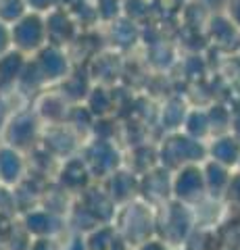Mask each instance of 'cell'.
Returning a JSON list of instances; mask_svg holds the SVG:
<instances>
[{
	"label": "cell",
	"mask_w": 240,
	"mask_h": 250,
	"mask_svg": "<svg viewBox=\"0 0 240 250\" xmlns=\"http://www.w3.org/2000/svg\"><path fill=\"white\" fill-rule=\"evenodd\" d=\"M9 106H6V96H2L0 94V129H2V125L6 123V119H9Z\"/></svg>",
	"instance_id": "cell-30"
},
{
	"label": "cell",
	"mask_w": 240,
	"mask_h": 250,
	"mask_svg": "<svg viewBox=\"0 0 240 250\" xmlns=\"http://www.w3.org/2000/svg\"><path fill=\"white\" fill-rule=\"evenodd\" d=\"M25 4H27V11L46 15V13H50L52 9H57L59 0H25Z\"/></svg>",
	"instance_id": "cell-25"
},
{
	"label": "cell",
	"mask_w": 240,
	"mask_h": 250,
	"mask_svg": "<svg viewBox=\"0 0 240 250\" xmlns=\"http://www.w3.org/2000/svg\"><path fill=\"white\" fill-rule=\"evenodd\" d=\"M172 198L188 207H196L207 198L205 177L200 165H184L172 175Z\"/></svg>",
	"instance_id": "cell-7"
},
{
	"label": "cell",
	"mask_w": 240,
	"mask_h": 250,
	"mask_svg": "<svg viewBox=\"0 0 240 250\" xmlns=\"http://www.w3.org/2000/svg\"><path fill=\"white\" fill-rule=\"evenodd\" d=\"M105 192L115 202V207H121L126 202L138 198V190H140V177L131 173L130 169H117L113 175L105 179Z\"/></svg>",
	"instance_id": "cell-15"
},
{
	"label": "cell",
	"mask_w": 240,
	"mask_h": 250,
	"mask_svg": "<svg viewBox=\"0 0 240 250\" xmlns=\"http://www.w3.org/2000/svg\"><path fill=\"white\" fill-rule=\"evenodd\" d=\"M19 221L32 238H59L65 229L67 219L44 208L42 205H36L34 208H27Z\"/></svg>",
	"instance_id": "cell-9"
},
{
	"label": "cell",
	"mask_w": 240,
	"mask_h": 250,
	"mask_svg": "<svg viewBox=\"0 0 240 250\" xmlns=\"http://www.w3.org/2000/svg\"><path fill=\"white\" fill-rule=\"evenodd\" d=\"M207 159L219 163L223 167H236L240 161V138L232 134H219L207 146Z\"/></svg>",
	"instance_id": "cell-18"
},
{
	"label": "cell",
	"mask_w": 240,
	"mask_h": 250,
	"mask_svg": "<svg viewBox=\"0 0 240 250\" xmlns=\"http://www.w3.org/2000/svg\"><path fill=\"white\" fill-rule=\"evenodd\" d=\"M161 115H163V127L175 129V127H180V125H184V119H186V115H188V111H186V104L180 103V100H169L163 106Z\"/></svg>",
	"instance_id": "cell-22"
},
{
	"label": "cell",
	"mask_w": 240,
	"mask_h": 250,
	"mask_svg": "<svg viewBox=\"0 0 240 250\" xmlns=\"http://www.w3.org/2000/svg\"><path fill=\"white\" fill-rule=\"evenodd\" d=\"M80 156L86 163L92 179H107L117 169H121V154L111 140L94 138L84 148H80Z\"/></svg>",
	"instance_id": "cell-5"
},
{
	"label": "cell",
	"mask_w": 240,
	"mask_h": 250,
	"mask_svg": "<svg viewBox=\"0 0 240 250\" xmlns=\"http://www.w3.org/2000/svg\"><path fill=\"white\" fill-rule=\"evenodd\" d=\"M44 125L32 108H19L9 115V119L0 129V140L4 146H11L19 152H29L40 144Z\"/></svg>",
	"instance_id": "cell-3"
},
{
	"label": "cell",
	"mask_w": 240,
	"mask_h": 250,
	"mask_svg": "<svg viewBox=\"0 0 240 250\" xmlns=\"http://www.w3.org/2000/svg\"><path fill=\"white\" fill-rule=\"evenodd\" d=\"M200 169H203V177H205V188H207V198L219 200L226 196L228 184L232 179V171L228 167L219 165L211 159H205L200 163Z\"/></svg>",
	"instance_id": "cell-19"
},
{
	"label": "cell",
	"mask_w": 240,
	"mask_h": 250,
	"mask_svg": "<svg viewBox=\"0 0 240 250\" xmlns=\"http://www.w3.org/2000/svg\"><path fill=\"white\" fill-rule=\"evenodd\" d=\"M25 62L27 57L15 48L0 57V94L2 96L17 92V83L21 80L23 69H25Z\"/></svg>",
	"instance_id": "cell-17"
},
{
	"label": "cell",
	"mask_w": 240,
	"mask_h": 250,
	"mask_svg": "<svg viewBox=\"0 0 240 250\" xmlns=\"http://www.w3.org/2000/svg\"><path fill=\"white\" fill-rule=\"evenodd\" d=\"M27 159L25 154L11 146L0 144V186L15 190L27 177Z\"/></svg>",
	"instance_id": "cell-13"
},
{
	"label": "cell",
	"mask_w": 240,
	"mask_h": 250,
	"mask_svg": "<svg viewBox=\"0 0 240 250\" xmlns=\"http://www.w3.org/2000/svg\"><path fill=\"white\" fill-rule=\"evenodd\" d=\"M27 250H61L59 238H34Z\"/></svg>",
	"instance_id": "cell-26"
},
{
	"label": "cell",
	"mask_w": 240,
	"mask_h": 250,
	"mask_svg": "<svg viewBox=\"0 0 240 250\" xmlns=\"http://www.w3.org/2000/svg\"><path fill=\"white\" fill-rule=\"evenodd\" d=\"M13 50V42H11V27L6 23L0 21V57Z\"/></svg>",
	"instance_id": "cell-28"
},
{
	"label": "cell",
	"mask_w": 240,
	"mask_h": 250,
	"mask_svg": "<svg viewBox=\"0 0 240 250\" xmlns=\"http://www.w3.org/2000/svg\"><path fill=\"white\" fill-rule=\"evenodd\" d=\"M154 215H157V208L153 205L144 202L142 198H134L117 207L113 228L130 246V250H134L154 238Z\"/></svg>",
	"instance_id": "cell-1"
},
{
	"label": "cell",
	"mask_w": 240,
	"mask_h": 250,
	"mask_svg": "<svg viewBox=\"0 0 240 250\" xmlns=\"http://www.w3.org/2000/svg\"><path fill=\"white\" fill-rule=\"evenodd\" d=\"M57 173H59V177H57L59 188L65 190L67 194H80V192L86 190L92 182L90 171L86 167V163L82 161L80 154L63 161V165H61V169Z\"/></svg>",
	"instance_id": "cell-14"
},
{
	"label": "cell",
	"mask_w": 240,
	"mask_h": 250,
	"mask_svg": "<svg viewBox=\"0 0 240 250\" xmlns=\"http://www.w3.org/2000/svg\"><path fill=\"white\" fill-rule=\"evenodd\" d=\"M0 250H6V248H4V244H2V242H0Z\"/></svg>",
	"instance_id": "cell-31"
},
{
	"label": "cell",
	"mask_w": 240,
	"mask_h": 250,
	"mask_svg": "<svg viewBox=\"0 0 240 250\" xmlns=\"http://www.w3.org/2000/svg\"><path fill=\"white\" fill-rule=\"evenodd\" d=\"M157 154L161 167L175 171L184 165H200L207 159V146L182 131H175L163 140V144L157 148Z\"/></svg>",
	"instance_id": "cell-4"
},
{
	"label": "cell",
	"mask_w": 240,
	"mask_h": 250,
	"mask_svg": "<svg viewBox=\"0 0 240 250\" xmlns=\"http://www.w3.org/2000/svg\"><path fill=\"white\" fill-rule=\"evenodd\" d=\"M134 250H174V248H169V246H167V244H163V242H161V240L153 238V240L146 242V244L138 246V248H134Z\"/></svg>",
	"instance_id": "cell-29"
},
{
	"label": "cell",
	"mask_w": 240,
	"mask_h": 250,
	"mask_svg": "<svg viewBox=\"0 0 240 250\" xmlns=\"http://www.w3.org/2000/svg\"><path fill=\"white\" fill-rule=\"evenodd\" d=\"M92 67H96L94 71H90L92 80L98 82V85L107 83V75H115L121 71V61L115 52H107V54H96L92 57Z\"/></svg>",
	"instance_id": "cell-20"
},
{
	"label": "cell",
	"mask_w": 240,
	"mask_h": 250,
	"mask_svg": "<svg viewBox=\"0 0 240 250\" xmlns=\"http://www.w3.org/2000/svg\"><path fill=\"white\" fill-rule=\"evenodd\" d=\"M196 228L195 210L192 207L177 200H167L161 207H157L154 215V238L161 240L169 248L177 250L184 246V242Z\"/></svg>",
	"instance_id": "cell-2"
},
{
	"label": "cell",
	"mask_w": 240,
	"mask_h": 250,
	"mask_svg": "<svg viewBox=\"0 0 240 250\" xmlns=\"http://www.w3.org/2000/svg\"><path fill=\"white\" fill-rule=\"evenodd\" d=\"M44 23H46V42L50 46L65 48V46L77 40V23L63 6H57L50 13H46Z\"/></svg>",
	"instance_id": "cell-12"
},
{
	"label": "cell",
	"mask_w": 240,
	"mask_h": 250,
	"mask_svg": "<svg viewBox=\"0 0 240 250\" xmlns=\"http://www.w3.org/2000/svg\"><path fill=\"white\" fill-rule=\"evenodd\" d=\"M82 136L77 134L73 127H69L67 123L59 125H44L42 136H40V146L48 152L52 159L57 161H67L77 154L82 148Z\"/></svg>",
	"instance_id": "cell-8"
},
{
	"label": "cell",
	"mask_w": 240,
	"mask_h": 250,
	"mask_svg": "<svg viewBox=\"0 0 240 250\" xmlns=\"http://www.w3.org/2000/svg\"><path fill=\"white\" fill-rule=\"evenodd\" d=\"M71 104L69 100L61 94L59 90H48L38 96L36 100V108L34 113L38 115V119L42 121V125H59V123H65L67 119V113Z\"/></svg>",
	"instance_id": "cell-16"
},
{
	"label": "cell",
	"mask_w": 240,
	"mask_h": 250,
	"mask_svg": "<svg viewBox=\"0 0 240 250\" xmlns=\"http://www.w3.org/2000/svg\"><path fill=\"white\" fill-rule=\"evenodd\" d=\"M226 19L240 29V0H226Z\"/></svg>",
	"instance_id": "cell-27"
},
{
	"label": "cell",
	"mask_w": 240,
	"mask_h": 250,
	"mask_svg": "<svg viewBox=\"0 0 240 250\" xmlns=\"http://www.w3.org/2000/svg\"><path fill=\"white\" fill-rule=\"evenodd\" d=\"M34 65L40 71L44 83H55V82H63L65 77L71 73V61H69V54L65 52V48H59V46H50L46 44L40 52L34 54Z\"/></svg>",
	"instance_id": "cell-10"
},
{
	"label": "cell",
	"mask_w": 240,
	"mask_h": 250,
	"mask_svg": "<svg viewBox=\"0 0 240 250\" xmlns=\"http://www.w3.org/2000/svg\"><path fill=\"white\" fill-rule=\"evenodd\" d=\"M172 175H174V171H169L161 165L146 171L144 175H140L138 198L149 202L154 208L161 207L167 200H172Z\"/></svg>",
	"instance_id": "cell-11"
},
{
	"label": "cell",
	"mask_w": 240,
	"mask_h": 250,
	"mask_svg": "<svg viewBox=\"0 0 240 250\" xmlns=\"http://www.w3.org/2000/svg\"><path fill=\"white\" fill-rule=\"evenodd\" d=\"M25 13H29L25 0H0V21L9 27L17 23Z\"/></svg>",
	"instance_id": "cell-23"
},
{
	"label": "cell",
	"mask_w": 240,
	"mask_h": 250,
	"mask_svg": "<svg viewBox=\"0 0 240 250\" xmlns=\"http://www.w3.org/2000/svg\"><path fill=\"white\" fill-rule=\"evenodd\" d=\"M136 38H138V27L131 19H115L111 23V40H113V44H117L119 48L134 44Z\"/></svg>",
	"instance_id": "cell-21"
},
{
	"label": "cell",
	"mask_w": 240,
	"mask_h": 250,
	"mask_svg": "<svg viewBox=\"0 0 240 250\" xmlns=\"http://www.w3.org/2000/svg\"><path fill=\"white\" fill-rule=\"evenodd\" d=\"M11 42L13 48L21 54H36L40 52L46 42V23L44 15L40 13H25L23 17L11 25Z\"/></svg>",
	"instance_id": "cell-6"
},
{
	"label": "cell",
	"mask_w": 240,
	"mask_h": 250,
	"mask_svg": "<svg viewBox=\"0 0 240 250\" xmlns=\"http://www.w3.org/2000/svg\"><path fill=\"white\" fill-rule=\"evenodd\" d=\"M61 250H88V244H86V236L84 233H77V231H71L65 242H61Z\"/></svg>",
	"instance_id": "cell-24"
}]
</instances>
